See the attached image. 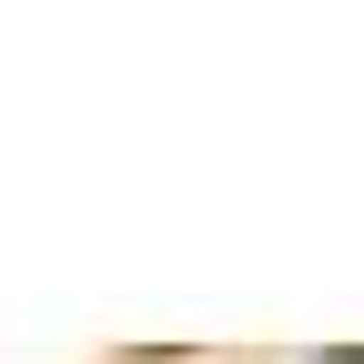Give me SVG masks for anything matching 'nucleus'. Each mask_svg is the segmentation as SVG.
Returning <instances> with one entry per match:
<instances>
[{
    "instance_id": "1",
    "label": "nucleus",
    "mask_w": 364,
    "mask_h": 364,
    "mask_svg": "<svg viewBox=\"0 0 364 364\" xmlns=\"http://www.w3.org/2000/svg\"><path fill=\"white\" fill-rule=\"evenodd\" d=\"M324 364H364V344H354V354H324Z\"/></svg>"
}]
</instances>
